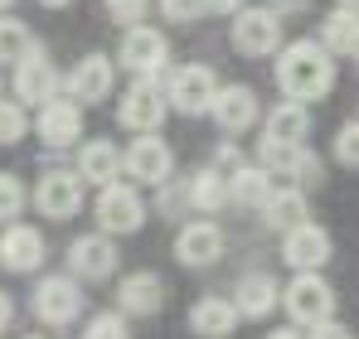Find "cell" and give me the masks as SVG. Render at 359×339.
I'll list each match as a JSON object with an SVG mask.
<instances>
[{
  "instance_id": "40",
  "label": "cell",
  "mask_w": 359,
  "mask_h": 339,
  "mask_svg": "<svg viewBox=\"0 0 359 339\" xmlns=\"http://www.w3.org/2000/svg\"><path fill=\"white\" fill-rule=\"evenodd\" d=\"M262 339H306V335H297V330H272V335H262Z\"/></svg>"
},
{
  "instance_id": "44",
  "label": "cell",
  "mask_w": 359,
  "mask_h": 339,
  "mask_svg": "<svg viewBox=\"0 0 359 339\" xmlns=\"http://www.w3.org/2000/svg\"><path fill=\"white\" fill-rule=\"evenodd\" d=\"M25 339H44V335H25Z\"/></svg>"
},
{
  "instance_id": "37",
  "label": "cell",
  "mask_w": 359,
  "mask_h": 339,
  "mask_svg": "<svg viewBox=\"0 0 359 339\" xmlns=\"http://www.w3.org/2000/svg\"><path fill=\"white\" fill-rule=\"evenodd\" d=\"M204 5V15H238L243 0H199Z\"/></svg>"
},
{
  "instance_id": "6",
  "label": "cell",
  "mask_w": 359,
  "mask_h": 339,
  "mask_svg": "<svg viewBox=\"0 0 359 339\" xmlns=\"http://www.w3.org/2000/svg\"><path fill=\"white\" fill-rule=\"evenodd\" d=\"M165 58H170V39H165L161 29H151V25H131V29L121 34V68H126V73L151 78L156 68H165Z\"/></svg>"
},
{
  "instance_id": "5",
  "label": "cell",
  "mask_w": 359,
  "mask_h": 339,
  "mask_svg": "<svg viewBox=\"0 0 359 339\" xmlns=\"http://www.w3.org/2000/svg\"><path fill=\"white\" fill-rule=\"evenodd\" d=\"M233 49L248 58H267L282 49V20L262 5V10H238L233 20Z\"/></svg>"
},
{
  "instance_id": "8",
  "label": "cell",
  "mask_w": 359,
  "mask_h": 339,
  "mask_svg": "<svg viewBox=\"0 0 359 339\" xmlns=\"http://www.w3.org/2000/svg\"><path fill=\"white\" fill-rule=\"evenodd\" d=\"M34 315L44 325H73L83 315V291L73 277H44L34 286Z\"/></svg>"
},
{
  "instance_id": "30",
  "label": "cell",
  "mask_w": 359,
  "mask_h": 339,
  "mask_svg": "<svg viewBox=\"0 0 359 339\" xmlns=\"http://www.w3.org/2000/svg\"><path fill=\"white\" fill-rule=\"evenodd\" d=\"M20 209H25V184H20L15 174L0 170V223H15Z\"/></svg>"
},
{
  "instance_id": "1",
  "label": "cell",
  "mask_w": 359,
  "mask_h": 339,
  "mask_svg": "<svg viewBox=\"0 0 359 339\" xmlns=\"http://www.w3.org/2000/svg\"><path fill=\"white\" fill-rule=\"evenodd\" d=\"M277 88L287 92V102H316L335 88V58L325 54L316 39H297L277 58Z\"/></svg>"
},
{
  "instance_id": "4",
  "label": "cell",
  "mask_w": 359,
  "mask_h": 339,
  "mask_svg": "<svg viewBox=\"0 0 359 339\" xmlns=\"http://www.w3.org/2000/svg\"><path fill=\"white\" fill-rule=\"evenodd\" d=\"M214 92H219L214 68H209V63H184V68H175V78H170L165 107H175V112H184V116H199V112H209Z\"/></svg>"
},
{
  "instance_id": "25",
  "label": "cell",
  "mask_w": 359,
  "mask_h": 339,
  "mask_svg": "<svg viewBox=\"0 0 359 339\" xmlns=\"http://www.w3.org/2000/svg\"><path fill=\"white\" fill-rule=\"evenodd\" d=\"M262 214H267V228H277V233H292V228L311 223L301 189H272V199L262 204Z\"/></svg>"
},
{
  "instance_id": "27",
  "label": "cell",
  "mask_w": 359,
  "mask_h": 339,
  "mask_svg": "<svg viewBox=\"0 0 359 339\" xmlns=\"http://www.w3.org/2000/svg\"><path fill=\"white\" fill-rule=\"evenodd\" d=\"M184 199H189L194 209L214 214V209H224V204H229V179H224L219 170H199V174H189V179H184Z\"/></svg>"
},
{
  "instance_id": "11",
  "label": "cell",
  "mask_w": 359,
  "mask_h": 339,
  "mask_svg": "<svg viewBox=\"0 0 359 339\" xmlns=\"http://www.w3.org/2000/svg\"><path fill=\"white\" fill-rule=\"evenodd\" d=\"M49 97H59V73L44 49H34L29 58L15 63V102H29V107H44Z\"/></svg>"
},
{
  "instance_id": "23",
  "label": "cell",
  "mask_w": 359,
  "mask_h": 339,
  "mask_svg": "<svg viewBox=\"0 0 359 339\" xmlns=\"http://www.w3.org/2000/svg\"><path fill=\"white\" fill-rule=\"evenodd\" d=\"M306 131H311V112H306L301 102H282V107L267 112V131H262V141H272V146H301Z\"/></svg>"
},
{
  "instance_id": "33",
  "label": "cell",
  "mask_w": 359,
  "mask_h": 339,
  "mask_svg": "<svg viewBox=\"0 0 359 339\" xmlns=\"http://www.w3.org/2000/svg\"><path fill=\"white\" fill-rule=\"evenodd\" d=\"M161 15H165L170 25H194V20L204 15V5H199V0H161Z\"/></svg>"
},
{
  "instance_id": "2",
  "label": "cell",
  "mask_w": 359,
  "mask_h": 339,
  "mask_svg": "<svg viewBox=\"0 0 359 339\" xmlns=\"http://www.w3.org/2000/svg\"><path fill=\"white\" fill-rule=\"evenodd\" d=\"M282 305H287V315L297 320V325H325V320H335V291L330 282H320L316 272H301L297 282L282 291Z\"/></svg>"
},
{
  "instance_id": "14",
  "label": "cell",
  "mask_w": 359,
  "mask_h": 339,
  "mask_svg": "<svg viewBox=\"0 0 359 339\" xmlns=\"http://www.w3.org/2000/svg\"><path fill=\"white\" fill-rule=\"evenodd\" d=\"M68 267H73V277H83V282H107L112 267H117V247H112V237H102V233H83V237H73V242H68Z\"/></svg>"
},
{
  "instance_id": "18",
  "label": "cell",
  "mask_w": 359,
  "mask_h": 339,
  "mask_svg": "<svg viewBox=\"0 0 359 339\" xmlns=\"http://www.w3.org/2000/svg\"><path fill=\"white\" fill-rule=\"evenodd\" d=\"M44 262V233L29 223H10L0 233V267L5 272H34Z\"/></svg>"
},
{
  "instance_id": "3",
  "label": "cell",
  "mask_w": 359,
  "mask_h": 339,
  "mask_svg": "<svg viewBox=\"0 0 359 339\" xmlns=\"http://www.w3.org/2000/svg\"><path fill=\"white\" fill-rule=\"evenodd\" d=\"M165 92L151 83V78H136L126 92H121V107H117V121L126 131H141V136H156L161 121H165Z\"/></svg>"
},
{
  "instance_id": "41",
  "label": "cell",
  "mask_w": 359,
  "mask_h": 339,
  "mask_svg": "<svg viewBox=\"0 0 359 339\" xmlns=\"http://www.w3.org/2000/svg\"><path fill=\"white\" fill-rule=\"evenodd\" d=\"M39 5H44V10H63L68 0H39Z\"/></svg>"
},
{
  "instance_id": "13",
  "label": "cell",
  "mask_w": 359,
  "mask_h": 339,
  "mask_svg": "<svg viewBox=\"0 0 359 339\" xmlns=\"http://www.w3.org/2000/svg\"><path fill=\"white\" fill-rule=\"evenodd\" d=\"M34 131H39L44 146L63 151V146H73V141L83 136V107H78L73 97H49V102L39 107V116H34Z\"/></svg>"
},
{
  "instance_id": "42",
  "label": "cell",
  "mask_w": 359,
  "mask_h": 339,
  "mask_svg": "<svg viewBox=\"0 0 359 339\" xmlns=\"http://www.w3.org/2000/svg\"><path fill=\"white\" fill-rule=\"evenodd\" d=\"M340 10H350V15H359V0H340Z\"/></svg>"
},
{
  "instance_id": "26",
  "label": "cell",
  "mask_w": 359,
  "mask_h": 339,
  "mask_svg": "<svg viewBox=\"0 0 359 339\" xmlns=\"http://www.w3.org/2000/svg\"><path fill=\"white\" fill-rule=\"evenodd\" d=\"M320 49L325 54H359V15L350 10H330L325 25H320Z\"/></svg>"
},
{
  "instance_id": "7",
  "label": "cell",
  "mask_w": 359,
  "mask_h": 339,
  "mask_svg": "<svg viewBox=\"0 0 359 339\" xmlns=\"http://www.w3.org/2000/svg\"><path fill=\"white\" fill-rule=\"evenodd\" d=\"M97 223H102V237H126V233H136V228L146 223V204H141V194L131 189V184H107L102 189V199H97Z\"/></svg>"
},
{
  "instance_id": "32",
  "label": "cell",
  "mask_w": 359,
  "mask_h": 339,
  "mask_svg": "<svg viewBox=\"0 0 359 339\" xmlns=\"http://www.w3.org/2000/svg\"><path fill=\"white\" fill-rule=\"evenodd\" d=\"M335 160L359 170V121H345V126L335 131Z\"/></svg>"
},
{
  "instance_id": "36",
  "label": "cell",
  "mask_w": 359,
  "mask_h": 339,
  "mask_svg": "<svg viewBox=\"0 0 359 339\" xmlns=\"http://www.w3.org/2000/svg\"><path fill=\"white\" fill-rule=\"evenodd\" d=\"M306 339H355V335H350L345 325H335V320H325V325H316V330H311Z\"/></svg>"
},
{
  "instance_id": "45",
  "label": "cell",
  "mask_w": 359,
  "mask_h": 339,
  "mask_svg": "<svg viewBox=\"0 0 359 339\" xmlns=\"http://www.w3.org/2000/svg\"><path fill=\"white\" fill-rule=\"evenodd\" d=\"M355 68H359V54H355Z\"/></svg>"
},
{
  "instance_id": "38",
  "label": "cell",
  "mask_w": 359,
  "mask_h": 339,
  "mask_svg": "<svg viewBox=\"0 0 359 339\" xmlns=\"http://www.w3.org/2000/svg\"><path fill=\"white\" fill-rule=\"evenodd\" d=\"M306 5H311V0H267V10H272L277 20H282V15H301Z\"/></svg>"
},
{
  "instance_id": "43",
  "label": "cell",
  "mask_w": 359,
  "mask_h": 339,
  "mask_svg": "<svg viewBox=\"0 0 359 339\" xmlns=\"http://www.w3.org/2000/svg\"><path fill=\"white\" fill-rule=\"evenodd\" d=\"M10 5H15V0H0V15H5V10H10Z\"/></svg>"
},
{
  "instance_id": "20",
  "label": "cell",
  "mask_w": 359,
  "mask_h": 339,
  "mask_svg": "<svg viewBox=\"0 0 359 339\" xmlns=\"http://www.w3.org/2000/svg\"><path fill=\"white\" fill-rule=\"evenodd\" d=\"M189 330L199 339H229L238 330V310H233V300H224V296H204V300H194L189 305Z\"/></svg>"
},
{
  "instance_id": "10",
  "label": "cell",
  "mask_w": 359,
  "mask_h": 339,
  "mask_svg": "<svg viewBox=\"0 0 359 339\" xmlns=\"http://www.w3.org/2000/svg\"><path fill=\"white\" fill-rule=\"evenodd\" d=\"M121 170L131 179H141V184H165L170 170H175V155H170V146L161 136H136L126 146V155H121Z\"/></svg>"
},
{
  "instance_id": "16",
  "label": "cell",
  "mask_w": 359,
  "mask_h": 339,
  "mask_svg": "<svg viewBox=\"0 0 359 339\" xmlns=\"http://www.w3.org/2000/svg\"><path fill=\"white\" fill-rule=\"evenodd\" d=\"M209 112H214V121H219V131L243 136V131L257 121V92H252V88H243V83H229V88H219V92H214Z\"/></svg>"
},
{
  "instance_id": "9",
  "label": "cell",
  "mask_w": 359,
  "mask_h": 339,
  "mask_svg": "<svg viewBox=\"0 0 359 339\" xmlns=\"http://www.w3.org/2000/svg\"><path fill=\"white\" fill-rule=\"evenodd\" d=\"M34 209L44 219H73L83 209V179L73 170H49L39 184H34Z\"/></svg>"
},
{
  "instance_id": "39",
  "label": "cell",
  "mask_w": 359,
  "mask_h": 339,
  "mask_svg": "<svg viewBox=\"0 0 359 339\" xmlns=\"http://www.w3.org/2000/svg\"><path fill=\"white\" fill-rule=\"evenodd\" d=\"M10 320H15V305H10V296H5V291H0V330H5V325H10Z\"/></svg>"
},
{
  "instance_id": "31",
  "label": "cell",
  "mask_w": 359,
  "mask_h": 339,
  "mask_svg": "<svg viewBox=\"0 0 359 339\" xmlns=\"http://www.w3.org/2000/svg\"><path fill=\"white\" fill-rule=\"evenodd\" d=\"M83 339H131L126 335V315H117V310L93 315V320L83 325Z\"/></svg>"
},
{
  "instance_id": "35",
  "label": "cell",
  "mask_w": 359,
  "mask_h": 339,
  "mask_svg": "<svg viewBox=\"0 0 359 339\" xmlns=\"http://www.w3.org/2000/svg\"><path fill=\"white\" fill-rule=\"evenodd\" d=\"M107 15H112L117 25H141V15H146V0H107Z\"/></svg>"
},
{
  "instance_id": "12",
  "label": "cell",
  "mask_w": 359,
  "mask_h": 339,
  "mask_svg": "<svg viewBox=\"0 0 359 339\" xmlns=\"http://www.w3.org/2000/svg\"><path fill=\"white\" fill-rule=\"evenodd\" d=\"M330 252H335L330 233L316 228V223H301V228H292V233L282 237V262L297 267V272H320V267L330 262Z\"/></svg>"
},
{
  "instance_id": "34",
  "label": "cell",
  "mask_w": 359,
  "mask_h": 339,
  "mask_svg": "<svg viewBox=\"0 0 359 339\" xmlns=\"http://www.w3.org/2000/svg\"><path fill=\"white\" fill-rule=\"evenodd\" d=\"M292 179H297V189H306V184H320V179H325V165H320L311 151H301V160H297V170H292Z\"/></svg>"
},
{
  "instance_id": "28",
  "label": "cell",
  "mask_w": 359,
  "mask_h": 339,
  "mask_svg": "<svg viewBox=\"0 0 359 339\" xmlns=\"http://www.w3.org/2000/svg\"><path fill=\"white\" fill-rule=\"evenodd\" d=\"M34 49H39V44H34L29 25H25V20H15V15H0V63H5V68H15L20 58H29Z\"/></svg>"
},
{
  "instance_id": "22",
  "label": "cell",
  "mask_w": 359,
  "mask_h": 339,
  "mask_svg": "<svg viewBox=\"0 0 359 339\" xmlns=\"http://www.w3.org/2000/svg\"><path fill=\"white\" fill-rule=\"evenodd\" d=\"M73 174L107 189V184L121 174V151L112 146V141H88V146L78 151V170H73Z\"/></svg>"
},
{
  "instance_id": "17",
  "label": "cell",
  "mask_w": 359,
  "mask_h": 339,
  "mask_svg": "<svg viewBox=\"0 0 359 339\" xmlns=\"http://www.w3.org/2000/svg\"><path fill=\"white\" fill-rule=\"evenodd\" d=\"M175 257L184 267H214L219 257H224V228L219 223H184L175 237Z\"/></svg>"
},
{
  "instance_id": "29",
  "label": "cell",
  "mask_w": 359,
  "mask_h": 339,
  "mask_svg": "<svg viewBox=\"0 0 359 339\" xmlns=\"http://www.w3.org/2000/svg\"><path fill=\"white\" fill-rule=\"evenodd\" d=\"M25 131H29V116L20 102H10V97H0V146H15V141H25Z\"/></svg>"
},
{
  "instance_id": "15",
  "label": "cell",
  "mask_w": 359,
  "mask_h": 339,
  "mask_svg": "<svg viewBox=\"0 0 359 339\" xmlns=\"http://www.w3.org/2000/svg\"><path fill=\"white\" fill-rule=\"evenodd\" d=\"M112 83H117L112 58L88 54L78 68H73V78H68V97H73L78 107H83V102H107V97H112Z\"/></svg>"
},
{
  "instance_id": "24",
  "label": "cell",
  "mask_w": 359,
  "mask_h": 339,
  "mask_svg": "<svg viewBox=\"0 0 359 339\" xmlns=\"http://www.w3.org/2000/svg\"><path fill=\"white\" fill-rule=\"evenodd\" d=\"M272 174L262 165H238L229 174V204H243V209H262L267 199H272Z\"/></svg>"
},
{
  "instance_id": "19",
  "label": "cell",
  "mask_w": 359,
  "mask_h": 339,
  "mask_svg": "<svg viewBox=\"0 0 359 339\" xmlns=\"http://www.w3.org/2000/svg\"><path fill=\"white\" fill-rule=\"evenodd\" d=\"M117 300H121L117 315H156L165 305V282L156 272H131V277H121Z\"/></svg>"
},
{
  "instance_id": "21",
  "label": "cell",
  "mask_w": 359,
  "mask_h": 339,
  "mask_svg": "<svg viewBox=\"0 0 359 339\" xmlns=\"http://www.w3.org/2000/svg\"><path fill=\"white\" fill-rule=\"evenodd\" d=\"M277 300H282L277 277H267V272H248V277L238 282L233 310H238V320H262V315H272V310H277Z\"/></svg>"
}]
</instances>
